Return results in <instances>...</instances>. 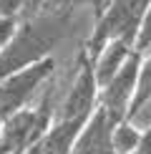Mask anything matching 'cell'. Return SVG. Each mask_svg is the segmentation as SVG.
<instances>
[{
    "mask_svg": "<svg viewBox=\"0 0 151 154\" xmlns=\"http://www.w3.org/2000/svg\"><path fill=\"white\" fill-rule=\"evenodd\" d=\"M71 15L68 13H33L30 18H20L13 41L0 53V76H8L18 68L48 58L55 43L61 41Z\"/></svg>",
    "mask_w": 151,
    "mask_h": 154,
    "instance_id": "1",
    "label": "cell"
},
{
    "mask_svg": "<svg viewBox=\"0 0 151 154\" xmlns=\"http://www.w3.org/2000/svg\"><path fill=\"white\" fill-rule=\"evenodd\" d=\"M55 58H40L25 68H18L8 76H0V121L10 119L20 109L30 106L33 96L53 79Z\"/></svg>",
    "mask_w": 151,
    "mask_h": 154,
    "instance_id": "2",
    "label": "cell"
},
{
    "mask_svg": "<svg viewBox=\"0 0 151 154\" xmlns=\"http://www.w3.org/2000/svg\"><path fill=\"white\" fill-rule=\"evenodd\" d=\"M98 94L101 86L96 81V71H93V58L83 48L76 61V76L61 106L55 109V119H88L98 106Z\"/></svg>",
    "mask_w": 151,
    "mask_h": 154,
    "instance_id": "3",
    "label": "cell"
},
{
    "mask_svg": "<svg viewBox=\"0 0 151 154\" xmlns=\"http://www.w3.org/2000/svg\"><path fill=\"white\" fill-rule=\"evenodd\" d=\"M141 58H144V53H138V51L134 48V53L129 56V61L123 63V68L113 76L106 86H101L98 106H103L106 111L111 114L113 121L129 119V109H131V101H134V94H136Z\"/></svg>",
    "mask_w": 151,
    "mask_h": 154,
    "instance_id": "4",
    "label": "cell"
},
{
    "mask_svg": "<svg viewBox=\"0 0 151 154\" xmlns=\"http://www.w3.org/2000/svg\"><path fill=\"white\" fill-rule=\"evenodd\" d=\"M113 126H116V121L111 119V114L103 106H96V111L88 116L83 129L76 137L71 154H116Z\"/></svg>",
    "mask_w": 151,
    "mask_h": 154,
    "instance_id": "5",
    "label": "cell"
},
{
    "mask_svg": "<svg viewBox=\"0 0 151 154\" xmlns=\"http://www.w3.org/2000/svg\"><path fill=\"white\" fill-rule=\"evenodd\" d=\"M131 53H134V43H129L126 38H113V41L106 43V46L93 56V71H96L98 86H106L113 76L121 71Z\"/></svg>",
    "mask_w": 151,
    "mask_h": 154,
    "instance_id": "6",
    "label": "cell"
},
{
    "mask_svg": "<svg viewBox=\"0 0 151 154\" xmlns=\"http://www.w3.org/2000/svg\"><path fill=\"white\" fill-rule=\"evenodd\" d=\"M144 129L136 124V119H121L113 126V149L116 154H134L138 152Z\"/></svg>",
    "mask_w": 151,
    "mask_h": 154,
    "instance_id": "7",
    "label": "cell"
},
{
    "mask_svg": "<svg viewBox=\"0 0 151 154\" xmlns=\"http://www.w3.org/2000/svg\"><path fill=\"white\" fill-rule=\"evenodd\" d=\"M151 104V51L144 53L141 58V68H138V81H136V94L129 109V119H136Z\"/></svg>",
    "mask_w": 151,
    "mask_h": 154,
    "instance_id": "8",
    "label": "cell"
},
{
    "mask_svg": "<svg viewBox=\"0 0 151 154\" xmlns=\"http://www.w3.org/2000/svg\"><path fill=\"white\" fill-rule=\"evenodd\" d=\"M134 48L138 53H146L151 48V0H149V8L144 13V20H141V28H138V35L134 41Z\"/></svg>",
    "mask_w": 151,
    "mask_h": 154,
    "instance_id": "9",
    "label": "cell"
},
{
    "mask_svg": "<svg viewBox=\"0 0 151 154\" xmlns=\"http://www.w3.org/2000/svg\"><path fill=\"white\" fill-rule=\"evenodd\" d=\"M18 25H20V15H0V53L13 41Z\"/></svg>",
    "mask_w": 151,
    "mask_h": 154,
    "instance_id": "10",
    "label": "cell"
},
{
    "mask_svg": "<svg viewBox=\"0 0 151 154\" xmlns=\"http://www.w3.org/2000/svg\"><path fill=\"white\" fill-rule=\"evenodd\" d=\"M33 0H0V15H20Z\"/></svg>",
    "mask_w": 151,
    "mask_h": 154,
    "instance_id": "11",
    "label": "cell"
},
{
    "mask_svg": "<svg viewBox=\"0 0 151 154\" xmlns=\"http://www.w3.org/2000/svg\"><path fill=\"white\" fill-rule=\"evenodd\" d=\"M134 154H136V152H134Z\"/></svg>",
    "mask_w": 151,
    "mask_h": 154,
    "instance_id": "12",
    "label": "cell"
}]
</instances>
